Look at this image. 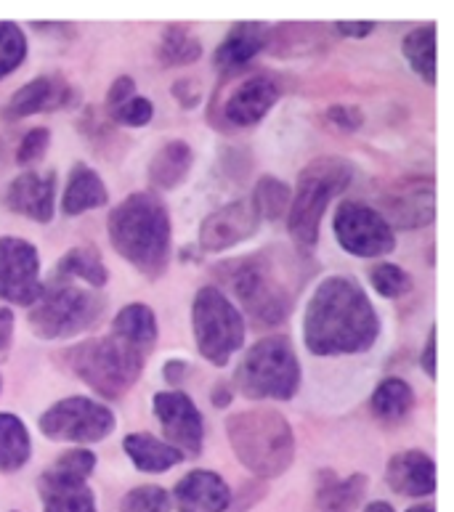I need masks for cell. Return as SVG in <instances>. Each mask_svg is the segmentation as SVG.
Listing matches in <instances>:
<instances>
[{"label":"cell","mask_w":454,"mask_h":512,"mask_svg":"<svg viewBox=\"0 0 454 512\" xmlns=\"http://www.w3.org/2000/svg\"><path fill=\"white\" fill-rule=\"evenodd\" d=\"M290 199H293V189L285 181H279L277 176H263L255 184L250 207L258 215V221H282L290 210Z\"/></svg>","instance_id":"obj_32"},{"label":"cell","mask_w":454,"mask_h":512,"mask_svg":"<svg viewBox=\"0 0 454 512\" xmlns=\"http://www.w3.org/2000/svg\"><path fill=\"white\" fill-rule=\"evenodd\" d=\"M367 475L354 473L338 478L335 473H319L314 494V512H356L367 494Z\"/></svg>","instance_id":"obj_23"},{"label":"cell","mask_w":454,"mask_h":512,"mask_svg":"<svg viewBox=\"0 0 454 512\" xmlns=\"http://www.w3.org/2000/svg\"><path fill=\"white\" fill-rule=\"evenodd\" d=\"M43 292L38 247L24 237H0V300L30 308Z\"/></svg>","instance_id":"obj_13"},{"label":"cell","mask_w":454,"mask_h":512,"mask_svg":"<svg viewBox=\"0 0 454 512\" xmlns=\"http://www.w3.org/2000/svg\"><path fill=\"white\" fill-rule=\"evenodd\" d=\"M231 401H234V390L229 388V383L218 380V383L213 385V390H210V404L216 406V409H226Z\"/></svg>","instance_id":"obj_47"},{"label":"cell","mask_w":454,"mask_h":512,"mask_svg":"<svg viewBox=\"0 0 454 512\" xmlns=\"http://www.w3.org/2000/svg\"><path fill=\"white\" fill-rule=\"evenodd\" d=\"M351 184H354V165L335 154L316 157L301 170L295 194L290 199V210H287V231L293 239L295 253L301 258L308 260L314 255L327 207Z\"/></svg>","instance_id":"obj_5"},{"label":"cell","mask_w":454,"mask_h":512,"mask_svg":"<svg viewBox=\"0 0 454 512\" xmlns=\"http://www.w3.org/2000/svg\"><path fill=\"white\" fill-rule=\"evenodd\" d=\"M178 512H226L231 505L229 483L213 470H192L173 489Z\"/></svg>","instance_id":"obj_21"},{"label":"cell","mask_w":454,"mask_h":512,"mask_svg":"<svg viewBox=\"0 0 454 512\" xmlns=\"http://www.w3.org/2000/svg\"><path fill=\"white\" fill-rule=\"evenodd\" d=\"M202 56V40L194 38L184 27L168 24L162 32L160 46H157V59L162 67H189Z\"/></svg>","instance_id":"obj_33"},{"label":"cell","mask_w":454,"mask_h":512,"mask_svg":"<svg viewBox=\"0 0 454 512\" xmlns=\"http://www.w3.org/2000/svg\"><path fill=\"white\" fill-rule=\"evenodd\" d=\"M16 332V316L8 306H0V353L11 351Z\"/></svg>","instance_id":"obj_43"},{"label":"cell","mask_w":454,"mask_h":512,"mask_svg":"<svg viewBox=\"0 0 454 512\" xmlns=\"http://www.w3.org/2000/svg\"><path fill=\"white\" fill-rule=\"evenodd\" d=\"M192 165L194 149L186 141L176 138V141H168L154 152L152 162H149V181L162 192H170V189L184 184Z\"/></svg>","instance_id":"obj_26"},{"label":"cell","mask_w":454,"mask_h":512,"mask_svg":"<svg viewBox=\"0 0 454 512\" xmlns=\"http://www.w3.org/2000/svg\"><path fill=\"white\" fill-rule=\"evenodd\" d=\"M258 215L250 207V202H229V205L218 207L202 221L200 234H197V245L205 253H224L237 247L239 242H247L258 231Z\"/></svg>","instance_id":"obj_16"},{"label":"cell","mask_w":454,"mask_h":512,"mask_svg":"<svg viewBox=\"0 0 454 512\" xmlns=\"http://www.w3.org/2000/svg\"><path fill=\"white\" fill-rule=\"evenodd\" d=\"M93 470L96 454L83 446L59 454L38 478L43 512H96V494L88 486Z\"/></svg>","instance_id":"obj_10"},{"label":"cell","mask_w":454,"mask_h":512,"mask_svg":"<svg viewBox=\"0 0 454 512\" xmlns=\"http://www.w3.org/2000/svg\"><path fill=\"white\" fill-rule=\"evenodd\" d=\"M0 388H3V377H0Z\"/></svg>","instance_id":"obj_50"},{"label":"cell","mask_w":454,"mask_h":512,"mask_svg":"<svg viewBox=\"0 0 454 512\" xmlns=\"http://www.w3.org/2000/svg\"><path fill=\"white\" fill-rule=\"evenodd\" d=\"M332 231L340 250L356 258H383L396 250V234L385 223L378 207L359 199H343L332 218Z\"/></svg>","instance_id":"obj_12"},{"label":"cell","mask_w":454,"mask_h":512,"mask_svg":"<svg viewBox=\"0 0 454 512\" xmlns=\"http://www.w3.org/2000/svg\"><path fill=\"white\" fill-rule=\"evenodd\" d=\"M54 202H56V173H35L27 170L22 176H16L3 192V205L16 215H24L35 223L54 221Z\"/></svg>","instance_id":"obj_18"},{"label":"cell","mask_w":454,"mask_h":512,"mask_svg":"<svg viewBox=\"0 0 454 512\" xmlns=\"http://www.w3.org/2000/svg\"><path fill=\"white\" fill-rule=\"evenodd\" d=\"M109 335H115L117 340H123V343H128L139 353L149 356L154 343H157V335H160L157 316H154V311L147 303H128V306L120 308V314L112 321V332Z\"/></svg>","instance_id":"obj_25"},{"label":"cell","mask_w":454,"mask_h":512,"mask_svg":"<svg viewBox=\"0 0 454 512\" xmlns=\"http://www.w3.org/2000/svg\"><path fill=\"white\" fill-rule=\"evenodd\" d=\"M27 59V35L16 22H0V80L14 75Z\"/></svg>","instance_id":"obj_34"},{"label":"cell","mask_w":454,"mask_h":512,"mask_svg":"<svg viewBox=\"0 0 454 512\" xmlns=\"http://www.w3.org/2000/svg\"><path fill=\"white\" fill-rule=\"evenodd\" d=\"M64 359L80 383L88 385L96 396L107 401L123 398L139 383L144 375V364H147L144 353L117 340L115 335L91 337V340L72 345L64 353Z\"/></svg>","instance_id":"obj_6"},{"label":"cell","mask_w":454,"mask_h":512,"mask_svg":"<svg viewBox=\"0 0 454 512\" xmlns=\"http://www.w3.org/2000/svg\"><path fill=\"white\" fill-rule=\"evenodd\" d=\"M239 494H245V502H237V505H231V507H234V512H247V507L253 505V502L266 497V486H261V483H247L245 489L239 491Z\"/></svg>","instance_id":"obj_46"},{"label":"cell","mask_w":454,"mask_h":512,"mask_svg":"<svg viewBox=\"0 0 454 512\" xmlns=\"http://www.w3.org/2000/svg\"><path fill=\"white\" fill-rule=\"evenodd\" d=\"M378 213L391 229H425L436 218V184L428 176L404 178L380 197Z\"/></svg>","instance_id":"obj_15"},{"label":"cell","mask_w":454,"mask_h":512,"mask_svg":"<svg viewBox=\"0 0 454 512\" xmlns=\"http://www.w3.org/2000/svg\"><path fill=\"white\" fill-rule=\"evenodd\" d=\"M170 507H173L170 494L154 483L136 486L120 502V512H170Z\"/></svg>","instance_id":"obj_36"},{"label":"cell","mask_w":454,"mask_h":512,"mask_svg":"<svg viewBox=\"0 0 454 512\" xmlns=\"http://www.w3.org/2000/svg\"><path fill=\"white\" fill-rule=\"evenodd\" d=\"M401 54L423 83H436V24H420L401 40Z\"/></svg>","instance_id":"obj_31"},{"label":"cell","mask_w":454,"mask_h":512,"mask_svg":"<svg viewBox=\"0 0 454 512\" xmlns=\"http://www.w3.org/2000/svg\"><path fill=\"white\" fill-rule=\"evenodd\" d=\"M343 38H370L378 24L375 22H335L332 24Z\"/></svg>","instance_id":"obj_45"},{"label":"cell","mask_w":454,"mask_h":512,"mask_svg":"<svg viewBox=\"0 0 454 512\" xmlns=\"http://www.w3.org/2000/svg\"><path fill=\"white\" fill-rule=\"evenodd\" d=\"M107 298L67 279H48L27 311V324L40 340H67L91 329L104 316Z\"/></svg>","instance_id":"obj_8"},{"label":"cell","mask_w":454,"mask_h":512,"mask_svg":"<svg viewBox=\"0 0 454 512\" xmlns=\"http://www.w3.org/2000/svg\"><path fill=\"white\" fill-rule=\"evenodd\" d=\"M380 337V316L354 276H327L316 284L303 314V343L311 356L367 353Z\"/></svg>","instance_id":"obj_1"},{"label":"cell","mask_w":454,"mask_h":512,"mask_svg":"<svg viewBox=\"0 0 454 512\" xmlns=\"http://www.w3.org/2000/svg\"><path fill=\"white\" fill-rule=\"evenodd\" d=\"M279 101V85L269 75L247 77L229 93L224 104V120L234 128H253L269 115Z\"/></svg>","instance_id":"obj_19"},{"label":"cell","mask_w":454,"mask_h":512,"mask_svg":"<svg viewBox=\"0 0 454 512\" xmlns=\"http://www.w3.org/2000/svg\"><path fill=\"white\" fill-rule=\"evenodd\" d=\"M115 253L147 279H160L170 266L173 229L165 202L157 194L136 192L112 207L107 218Z\"/></svg>","instance_id":"obj_3"},{"label":"cell","mask_w":454,"mask_h":512,"mask_svg":"<svg viewBox=\"0 0 454 512\" xmlns=\"http://www.w3.org/2000/svg\"><path fill=\"white\" fill-rule=\"evenodd\" d=\"M370 284L380 298L399 300L412 292V284L415 282H412V274L396 266V263H378L370 271Z\"/></svg>","instance_id":"obj_35"},{"label":"cell","mask_w":454,"mask_h":512,"mask_svg":"<svg viewBox=\"0 0 454 512\" xmlns=\"http://www.w3.org/2000/svg\"><path fill=\"white\" fill-rule=\"evenodd\" d=\"M226 438L234 457L255 478L271 481L287 473L295 462V433L277 409H245L226 417Z\"/></svg>","instance_id":"obj_4"},{"label":"cell","mask_w":454,"mask_h":512,"mask_svg":"<svg viewBox=\"0 0 454 512\" xmlns=\"http://www.w3.org/2000/svg\"><path fill=\"white\" fill-rule=\"evenodd\" d=\"M136 96V80L131 75H120L115 83L109 85L107 91V109L115 112L117 107H123L125 101H131Z\"/></svg>","instance_id":"obj_41"},{"label":"cell","mask_w":454,"mask_h":512,"mask_svg":"<svg viewBox=\"0 0 454 512\" xmlns=\"http://www.w3.org/2000/svg\"><path fill=\"white\" fill-rule=\"evenodd\" d=\"M40 433L59 444H99L115 433L117 417L107 404L88 396H67L40 414Z\"/></svg>","instance_id":"obj_11"},{"label":"cell","mask_w":454,"mask_h":512,"mask_svg":"<svg viewBox=\"0 0 454 512\" xmlns=\"http://www.w3.org/2000/svg\"><path fill=\"white\" fill-rule=\"evenodd\" d=\"M189 375H192V364L186 359H168L162 364V377H165V383H168L170 388H184Z\"/></svg>","instance_id":"obj_42"},{"label":"cell","mask_w":454,"mask_h":512,"mask_svg":"<svg viewBox=\"0 0 454 512\" xmlns=\"http://www.w3.org/2000/svg\"><path fill=\"white\" fill-rule=\"evenodd\" d=\"M32 457L30 430L16 414L0 412V473H19Z\"/></svg>","instance_id":"obj_29"},{"label":"cell","mask_w":454,"mask_h":512,"mask_svg":"<svg viewBox=\"0 0 454 512\" xmlns=\"http://www.w3.org/2000/svg\"><path fill=\"white\" fill-rule=\"evenodd\" d=\"M194 345L213 367H226L245 345V316L221 287H200L192 300Z\"/></svg>","instance_id":"obj_9"},{"label":"cell","mask_w":454,"mask_h":512,"mask_svg":"<svg viewBox=\"0 0 454 512\" xmlns=\"http://www.w3.org/2000/svg\"><path fill=\"white\" fill-rule=\"evenodd\" d=\"M54 279H67V282H85L91 290L99 292L109 282L107 263L101 258L99 247L80 245L72 247L59 258L54 268Z\"/></svg>","instance_id":"obj_28"},{"label":"cell","mask_w":454,"mask_h":512,"mask_svg":"<svg viewBox=\"0 0 454 512\" xmlns=\"http://www.w3.org/2000/svg\"><path fill=\"white\" fill-rule=\"evenodd\" d=\"M234 388L253 401H290L301 388V361L290 337L269 335L250 345L234 369Z\"/></svg>","instance_id":"obj_7"},{"label":"cell","mask_w":454,"mask_h":512,"mask_svg":"<svg viewBox=\"0 0 454 512\" xmlns=\"http://www.w3.org/2000/svg\"><path fill=\"white\" fill-rule=\"evenodd\" d=\"M152 412L160 420L162 433L170 446H176L184 457H197L205 446V420L200 409L184 390H162L154 393Z\"/></svg>","instance_id":"obj_14"},{"label":"cell","mask_w":454,"mask_h":512,"mask_svg":"<svg viewBox=\"0 0 454 512\" xmlns=\"http://www.w3.org/2000/svg\"><path fill=\"white\" fill-rule=\"evenodd\" d=\"M364 512H393V507L388 502H370L364 507Z\"/></svg>","instance_id":"obj_48"},{"label":"cell","mask_w":454,"mask_h":512,"mask_svg":"<svg viewBox=\"0 0 454 512\" xmlns=\"http://www.w3.org/2000/svg\"><path fill=\"white\" fill-rule=\"evenodd\" d=\"M75 101L72 85L59 75H40L32 77L30 83L16 88L11 99L3 104L0 117L3 120H24V117L38 115V112H54Z\"/></svg>","instance_id":"obj_17"},{"label":"cell","mask_w":454,"mask_h":512,"mask_svg":"<svg viewBox=\"0 0 454 512\" xmlns=\"http://www.w3.org/2000/svg\"><path fill=\"white\" fill-rule=\"evenodd\" d=\"M123 449L131 465L141 473H168L170 467L184 462V454L170 446L168 441L149 436V433H131L123 438Z\"/></svg>","instance_id":"obj_27"},{"label":"cell","mask_w":454,"mask_h":512,"mask_svg":"<svg viewBox=\"0 0 454 512\" xmlns=\"http://www.w3.org/2000/svg\"><path fill=\"white\" fill-rule=\"evenodd\" d=\"M385 483L399 497H431L436 491V462L420 449L399 451L385 465Z\"/></svg>","instance_id":"obj_20"},{"label":"cell","mask_w":454,"mask_h":512,"mask_svg":"<svg viewBox=\"0 0 454 512\" xmlns=\"http://www.w3.org/2000/svg\"><path fill=\"white\" fill-rule=\"evenodd\" d=\"M170 93L184 109H194L202 101V88L194 77H178L176 83L170 85Z\"/></svg>","instance_id":"obj_40"},{"label":"cell","mask_w":454,"mask_h":512,"mask_svg":"<svg viewBox=\"0 0 454 512\" xmlns=\"http://www.w3.org/2000/svg\"><path fill=\"white\" fill-rule=\"evenodd\" d=\"M412 406H415V390L401 377H385L378 383V388L372 390L370 412L380 422H388V425L401 422L412 412Z\"/></svg>","instance_id":"obj_30"},{"label":"cell","mask_w":454,"mask_h":512,"mask_svg":"<svg viewBox=\"0 0 454 512\" xmlns=\"http://www.w3.org/2000/svg\"><path fill=\"white\" fill-rule=\"evenodd\" d=\"M306 263L298 253L266 247L224 260L216 268V276L258 327H279L293 314L295 300L308 279Z\"/></svg>","instance_id":"obj_2"},{"label":"cell","mask_w":454,"mask_h":512,"mask_svg":"<svg viewBox=\"0 0 454 512\" xmlns=\"http://www.w3.org/2000/svg\"><path fill=\"white\" fill-rule=\"evenodd\" d=\"M420 367H423L425 377L436 380V327L428 332L423 345V356H420Z\"/></svg>","instance_id":"obj_44"},{"label":"cell","mask_w":454,"mask_h":512,"mask_svg":"<svg viewBox=\"0 0 454 512\" xmlns=\"http://www.w3.org/2000/svg\"><path fill=\"white\" fill-rule=\"evenodd\" d=\"M109 117H112L117 125H125V128H144V125L152 123L154 107L152 101L144 99V96H133L131 101H125L123 107H117L115 112H109Z\"/></svg>","instance_id":"obj_38"},{"label":"cell","mask_w":454,"mask_h":512,"mask_svg":"<svg viewBox=\"0 0 454 512\" xmlns=\"http://www.w3.org/2000/svg\"><path fill=\"white\" fill-rule=\"evenodd\" d=\"M324 115L340 133H356L364 123V112L356 104H332Z\"/></svg>","instance_id":"obj_39"},{"label":"cell","mask_w":454,"mask_h":512,"mask_svg":"<svg viewBox=\"0 0 454 512\" xmlns=\"http://www.w3.org/2000/svg\"><path fill=\"white\" fill-rule=\"evenodd\" d=\"M407 512H436V510H433V505H415V507H409Z\"/></svg>","instance_id":"obj_49"},{"label":"cell","mask_w":454,"mask_h":512,"mask_svg":"<svg viewBox=\"0 0 454 512\" xmlns=\"http://www.w3.org/2000/svg\"><path fill=\"white\" fill-rule=\"evenodd\" d=\"M48 146H51V130L48 128H32L27 130L16 146V165L22 168H30L35 162H40L46 157Z\"/></svg>","instance_id":"obj_37"},{"label":"cell","mask_w":454,"mask_h":512,"mask_svg":"<svg viewBox=\"0 0 454 512\" xmlns=\"http://www.w3.org/2000/svg\"><path fill=\"white\" fill-rule=\"evenodd\" d=\"M109 202V192L101 176L93 168H88L85 162H77L70 170V181L64 186L62 194V213L67 218L83 215L88 210H99Z\"/></svg>","instance_id":"obj_24"},{"label":"cell","mask_w":454,"mask_h":512,"mask_svg":"<svg viewBox=\"0 0 454 512\" xmlns=\"http://www.w3.org/2000/svg\"><path fill=\"white\" fill-rule=\"evenodd\" d=\"M271 43V30L261 22H237L218 43L213 64L224 72L247 67Z\"/></svg>","instance_id":"obj_22"}]
</instances>
